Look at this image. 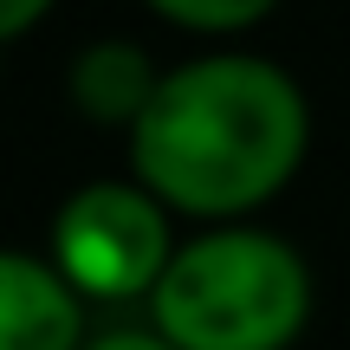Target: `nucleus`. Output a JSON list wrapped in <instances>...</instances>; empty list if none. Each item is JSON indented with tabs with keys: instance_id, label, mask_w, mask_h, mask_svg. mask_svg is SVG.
Listing matches in <instances>:
<instances>
[{
	"instance_id": "nucleus-1",
	"label": "nucleus",
	"mask_w": 350,
	"mask_h": 350,
	"mask_svg": "<svg viewBox=\"0 0 350 350\" xmlns=\"http://www.w3.org/2000/svg\"><path fill=\"white\" fill-rule=\"evenodd\" d=\"M312 111L286 65L214 52L163 72L130 130V175L195 221H240L299 175Z\"/></svg>"
},
{
	"instance_id": "nucleus-2",
	"label": "nucleus",
	"mask_w": 350,
	"mask_h": 350,
	"mask_svg": "<svg viewBox=\"0 0 350 350\" xmlns=\"http://www.w3.org/2000/svg\"><path fill=\"white\" fill-rule=\"evenodd\" d=\"M312 318L299 247L260 227H208L182 240L150 292V331L175 350H292Z\"/></svg>"
},
{
	"instance_id": "nucleus-3",
	"label": "nucleus",
	"mask_w": 350,
	"mask_h": 350,
	"mask_svg": "<svg viewBox=\"0 0 350 350\" xmlns=\"http://www.w3.org/2000/svg\"><path fill=\"white\" fill-rule=\"evenodd\" d=\"M169 201L143 182H91L52 214V266L85 299H150L175 260Z\"/></svg>"
},
{
	"instance_id": "nucleus-4",
	"label": "nucleus",
	"mask_w": 350,
	"mask_h": 350,
	"mask_svg": "<svg viewBox=\"0 0 350 350\" xmlns=\"http://www.w3.org/2000/svg\"><path fill=\"white\" fill-rule=\"evenodd\" d=\"M0 350H85V292L33 253H0Z\"/></svg>"
},
{
	"instance_id": "nucleus-5",
	"label": "nucleus",
	"mask_w": 350,
	"mask_h": 350,
	"mask_svg": "<svg viewBox=\"0 0 350 350\" xmlns=\"http://www.w3.org/2000/svg\"><path fill=\"white\" fill-rule=\"evenodd\" d=\"M156 85H163V72H156V59L137 39H91L72 59V72H65L72 111L85 117V124H98V130H124V137L137 130V117L150 111Z\"/></svg>"
},
{
	"instance_id": "nucleus-6",
	"label": "nucleus",
	"mask_w": 350,
	"mask_h": 350,
	"mask_svg": "<svg viewBox=\"0 0 350 350\" xmlns=\"http://www.w3.org/2000/svg\"><path fill=\"white\" fill-rule=\"evenodd\" d=\"M150 7L163 13V20L188 26V33H247V26H260L279 0H150Z\"/></svg>"
},
{
	"instance_id": "nucleus-7",
	"label": "nucleus",
	"mask_w": 350,
	"mask_h": 350,
	"mask_svg": "<svg viewBox=\"0 0 350 350\" xmlns=\"http://www.w3.org/2000/svg\"><path fill=\"white\" fill-rule=\"evenodd\" d=\"M52 13V0H0V46H13L20 33H33Z\"/></svg>"
},
{
	"instance_id": "nucleus-8",
	"label": "nucleus",
	"mask_w": 350,
	"mask_h": 350,
	"mask_svg": "<svg viewBox=\"0 0 350 350\" xmlns=\"http://www.w3.org/2000/svg\"><path fill=\"white\" fill-rule=\"evenodd\" d=\"M85 350H175L163 331H111V338H98V344H85Z\"/></svg>"
}]
</instances>
